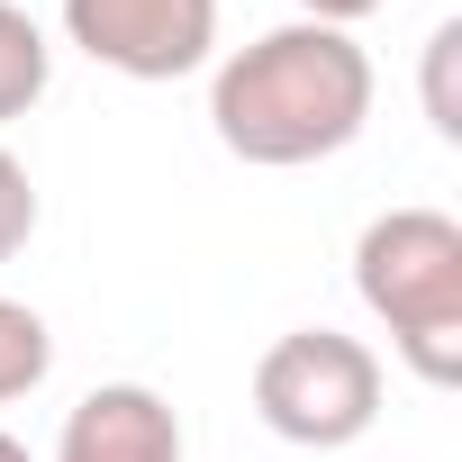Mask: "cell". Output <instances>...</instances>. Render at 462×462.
I'll return each mask as SVG.
<instances>
[{"instance_id":"obj_1","label":"cell","mask_w":462,"mask_h":462,"mask_svg":"<svg viewBox=\"0 0 462 462\" xmlns=\"http://www.w3.org/2000/svg\"><path fill=\"white\" fill-rule=\"evenodd\" d=\"M372 91H381L372 55L345 28L291 19V28H263L254 46H236V55H217L208 127L254 172H300V163H327V154H345L363 136Z\"/></svg>"},{"instance_id":"obj_2","label":"cell","mask_w":462,"mask_h":462,"mask_svg":"<svg viewBox=\"0 0 462 462\" xmlns=\"http://www.w3.org/2000/svg\"><path fill=\"white\" fill-rule=\"evenodd\" d=\"M354 291L390 327V354L426 381H462V217L444 208H381L354 236Z\"/></svg>"},{"instance_id":"obj_3","label":"cell","mask_w":462,"mask_h":462,"mask_svg":"<svg viewBox=\"0 0 462 462\" xmlns=\"http://www.w3.org/2000/svg\"><path fill=\"white\" fill-rule=\"evenodd\" d=\"M254 417L300 453H345L381 417V354L345 327H291L254 363Z\"/></svg>"},{"instance_id":"obj_4","label":"cell","mask_w":462,"mask_h":462,"mask_svg":"<svg viewBox=\"0 0 462 462\" xmlns=\"http://www.w3.org/2000/svg\"><path fill=\"white\" fill-rule=\"evenodd\" d=\"M64 37L127 82H181L217 55V0H64Z\"/></svg>"},{"instance_id":"obj_5","label":"cell","mask_w":462,"mask_h":462,"mask_svg":"<svg viewBox=\"0 0 462 462\" xmlns=\"http://www.w3.org/2000/svg\"><path fill=\"white\" fill-rule=\"evenodd\" d=\"M181 417L163 390L145 381H100L64 408V435H55V462H181Z\"/></svg>"},{"instance_id":"obj_6","label":"cell","mask_w":462,"mask_h":462,"mask_svg":"<svg viewBox=\"0 0 462 462\" xmlns=\"http://www.w3.org/2000/svg\"><path fill=\"white\" fill-rule=\"evenodd\" d=\"M46 82H55V46H46V28L19 10V0H0V127L28 118V109L46 100Z\"/></svg>"},{"instance_id":"obj_7","label":"cell","mask_w":462,"mask_h":462,"mask_svg":"<svg viewBox=\"0 0 462 462\" xmlns=\"http://www.w3.org/2000/svg\"><path fill=\"white\" fill-rule=\"evenodd\" d=\"M46 372H55V327H46L28 300H0V408L28 399Z\"/></svg>"},{"instance_id":"obj_8","label":"cell","mask_w":462,"mask_h":462,"mask_svg":"<svg viewBox=\"0 0 462 462\" xmlns=\"http://www.w3.org/2000/svg\"><path fill=\"white\" fill-rule=\"evenodd\" d=\"M417 91H426V127H435L444 145H462V19H444V28L426 37Z\"/></svg>"},{"instance_id":"obj_9","label":"cell","mask_w":462,"mask_h":462,"mask_svg":"<svg viewBox=\"0 0 462 462\" xmlns=\"http://www.w3.org/2000/svg\"><path fill=\"white\" fill-rule=\"evenodd\" d=\"M28 236H37V181H28V163L10 145H0V263H19Z\"/></svg>"},{"instance_id":"obj_10","label":"cell","mask_w":462,"mask_h":462,"mask_svg":"<svg viewBox=\"0 0 462 462\" xmlns=\"http://www.w3.org/2000/svg\"><path fill=\"white\" fill-rule=\"evenodd\" d=\"M381 10H390V0H300V19H318V28H345V37H354L363 19H381Z\"/></svg>"},{"instance_id":"obj_11","label":"cell","mask_w":462,"mask_h":462,"mask_svg":"<svg viewBox=\"0 0 462 462\" xmlns=\"http://www.w3.org/2000/svg\"><path fill=\"white\" fill-rule=\"evenodd\" d=\"M0 462H37V453H28V444H19L10 426H0Z\"/></svg>"}]
</instances>
